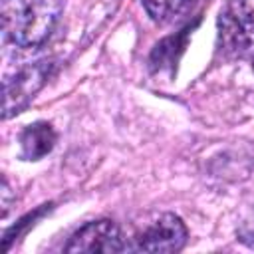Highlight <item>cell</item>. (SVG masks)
I'll return each instance as SVG.
<instances>
[{
  "mask_svg": "<svg viewBox=\"0 0 254 254\" xmlns=\"http://www.w3.org/2000/svg\"><path fill=\"white\" fill-rule=\"evenodd\" d=\"M64 0H4L2 26L6 38L18 48L42 46L62 14Z\"/></svg>",
  "mask_w": 254,
  "mask_h": 254,
  "instance_id": "cell-1",
  "label": "cell"
},
{
  "mask_svg": "<svg viewBox=\"0 0 254 254\" xmlns=\"http://www.w3.org/2000/svg\"><path fill=\"white\" fill-rule=\"evenodd\" d=\"M254 48V0H224L218 14V50L232 58Z\"/></svg>",
  "mask_w": 254,
  "mask_h": 254,
  "instance_id": "cell-2",
  "label": "cell"
},
{
  "mask_svg": "<svg viewBox=\"0 0 254 254\" xmlns=\"http://www.w3.org/2000/svg\"><path fill=\"white\" fill-rule=\"evenodd\" d=\"M187 226L185 222L167 212L149 222L143 230H139L129 242H125V250L129 252H179L187 244Z\"/></svg>",
  "mask_w": 254,
  "mask_h": 254,
  "instance_id": "cell-3",
  "label": "cell"
},
{
  "mask_svg": "<svg viewBox=\"0 0 254 254\" xmlns=\"http://www.w3.org/2000/svg\"><path fill=\"white\" fill-rule=\"evenodd\" d=\"M52 69L54 64L44 60L18 69L12 77L4 81V103H2L4 119L18 115L36 97V93L46 85Z\"/></svg>",
  "mask_w": 254,
  "mask_h": 254,
  "instance_id": "cell-4",
  "label": "cell"
},
{
  "mask_svg": "<svg viewBox=\"0 0 254 254\" xmlns=\"http://www.w3.org/2000/svg\"><path fill=\"white\" fill-rule=\"evenodd\" d=\"M65 252H71V254L75 252H87V254L125 252V238L121 236V230L113 220L101 218V220H93L81 226L69 238Z\"/></svg>",
  "mask_w": 254,
  "mask_h": 254,
  "instance_id": "cell-5",
  "label": "cell"
},
{
  "mask_svg": "<svg viewBox=\"0 0 254 254\" xmlns=\"http://www.w3.org/2000/svg\"><path fill=\"white\" fill-rule=\"evenodd\" d=\"M56 131L50 123L38 121L28 125L22 135H20V147H22V157L26 161H38L46 157L54 145H56Z\"/></svg>",
  "mask_w": 254,
  "mask_h": 254,
  "instance_id": "cell-6",
  "label": "cell"
},
{
  "mask_svg": "<svg viewBox=\"0 0 254 254\" xmlns=\"http://www.w3.org/2000/svg\"><path fill=\"white\" fill-rule=\"evenodd\" d=\"M192 0H143V6L147 10V14L155 20V22H171L175 20L179 14H183Z\"/></svg>",
  "mask_w": 254,
  "mask_h": 254,
  "instance_id": "cell-7",
  "label": "cell"
},
{
  "mask_svg": "<svg viewBox=\"0 0 254 254\" xmlns=\"http://www.w3.org/2000/svg\"><path fill=\"white\" fill-rule=\"evenodd\" d=\"M236 234H238V240H240V242H244L246 246L254 248V216L248 218V220H244V222L238 226Z\"/></svg>",
  "mask_w": 254,
  "mask_h": 254,
  "instance_id": "cell-8",
  "label": "cell"
},
{
  "mask_svg": "<svg viewBox=\"0 0 254 254\" xmlns=\"http://www.w3.org/2000/svg\"><path fill=\"white\" fill-rule=\"evenodd\" d=\"M252 67H254V60H252Z\"/></svg>",
  "mask_w": 254,
  "mask_h": 254,
  "instance_id": "cell-9",
  "label": "cell"
}]
</instances>
